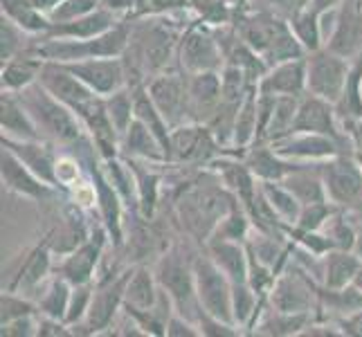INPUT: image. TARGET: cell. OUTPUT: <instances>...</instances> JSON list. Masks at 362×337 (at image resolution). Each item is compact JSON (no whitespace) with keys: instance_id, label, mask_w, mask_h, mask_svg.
I'll return each instance as SVG.
<instances>
[{"instance_id":"6da1fadb","label":"cell","mask_w":362,"mask_h":337,"mask_svg":"<svg viewBox=\"0 0 362 337\" xmlns=\"http://www.w3.org/2000/svg\"><path fill=\"white\" fill-rule=\"evenodd\" d=\"M192 20V9L176 11V14L131 18L129 45L122 54L129 72V85L146 83L160 72L178 68L180 36Z\"/></svg>"},{"instance_id":"7a4b0ae2","label":"cell","mask_w":362,"mask_h":337,"mask_svg":"<svg viewBox=\"0 0 362 337\" xmlns=\"http://www.w3.org/2000/svg\"><path fill=\"white\" fill-rule=\"evenodd\" d=\"M239 203L226 189V184L214 171L205 167V173L198 178H187L180 187V196L176 201V214L182 232L196 245H205L214 234L218 220Z\"/></svg>"},{"instance_id":"3957f363","label":"cell","mask_w":362,"mask_h":337,"mask_svg":"<svg viewBox=\"0 0 362 337\" xmlns=\"http://www.w3.org/2000/svg\"><path fill=\"white\" fill-rule=\"evenodd\" d=\"M234 25L241 39L266 59L268 68L281 61L306 57L302 43L293 34L288 16L270 5L234 11Z\"/></svg>"},{"instance_id":"277c9868","label":"cell","mask_w":362,"mask_h":337,"mask_svg":"<svg viewBox=\"0 0 362 337\" xmlns=\"http://www.w3.org/2000/svg\"><path fill=\"white\" fill-rule=\"evenodd\" d=\"M131 20H122L108 32L93 36V39H49V36H34L30 43V54H36L43 61H72L97 59V57H122L129 45Z\"/></svg>"},{"instance_id":"5b68a950","label":"cell","mask_w":362,"mask_h":337,"mask_svg":"<svg viewBox=\"0 0 362 337\" xmlns=\"http://www.w3.org/2000/svg\"><path fill=\"white\" fill-rule=\"evenodd\" d=\"M16 95L32 115L43 140L52 142L59 148H66L86 135V129L77 117V112L64 102H59L52 93H47L39 81Z\"/></svg>"},{"instance_id":"8992f818","label":"cell","mask_w":362,"mask_h":337,"mask_svg":"<svg viewBox=\"0 0 362 337\" xmlns=\"http://www.w3.org/2000/svg\"><path fill=\"white\" fill-rule=\"evenodd\" d=\"M156 277L160 288L165 290L176 313L189 317L198 324L201 317V302L196 292V277H194V256L187 254V249L180 243H171L165 252L156 259Z\"/></svg>"},{"instance_id":"52a82bcc","label":"cell","mask_w":362,"mask_h":337,"mask_svg":"<svg viewBox=\"0 0 362 337\" xmlns=\"http://www.w3.org/2000/svg\"><path fill=\"white\" fill-rule=\"evenodd\" d=\"M131 272H133V264L115 268L110 274L99 272V277L95 279V295H93L90 310L79 326L72 329L74 335H102L113 331L117 317L122 315Z\"/></svg>"},{"instance_id":"ba28073f","label":"cell","mask_w":362,"mask_h":337,"mask_svg":"<svg viewBox=\"0 0 362 337\" xmlns=\"http://www.w3.org/2000/svg\"><path fill=\"white\" fill-rule=\"evenodd\" d=\"M320 281L295 261H288L268 292V304L284 313H317Z\"/></svg>"},{"instance_id":"9c48e42d","label":"cell","mask_w":362,"mask_h":337,"mask_svg":"<svg viewBox=\"0 0 362 337\" xmlns=\"http://www.w3.org/2000/svg\"><path fill=\"white\" fill-rule=\"evenodd\" d=\"M223 146L209 131L207 124L187 122L180 126L171 129V144H169V167H194L205 169L211 160H216Z\"/></svg>"},{"instance_id":"30bf717a","label":"cell","mask_w":362,"mask_h":337,"mask_svg":"<svg viewBox=\"0 0 362 337\" xmlns=\"http://www.w3.org/2000/svg\"><path fill=\"white\" fill-rule=\"evenodd\" d=\"M226 66V52L214 28L201 20H192L185 28L178 45V68L187 74L221 70Z\"/></svg>"},{"instance_id":"8fae6325","label":"cell","mask_w":362,"mask_h":337,"mask_svg":"<svg viewBox=\"0 0 362 337\" xmlns=\"http://www.w3.org/2000/svg\"><path fill=\"white\" fill-rule=\"evenodd\" d=\"M327 198L340 209H362V169L354 153H340L320 162Z\"/></svg>"},{"instance_id":"7c38bea8","label":"cell","mask_w":362,"mask_h":337,"mask_svg":"<svg viewBox=\"0 0 362 337\" xmlns=\"http://www.w3.org/2000/svg\"><path fill=\"white\" fill-rule=\"evenodd\" d=\"M351 70V59H346L331 47H320L306 54V93L338 104L344 95V85Z\"/></svg>"},{"instance_id":"4fadbf2b","label":"cell","mask_w":362,"mask_h":337,"mask_svg":"<svg viewBox=\"0 0 362 337\" xmlns=\"http://www.w3.org/2000/svg\"><path fill=\"white\" fill-rule=\"evenodd\" d=\"M146 90L171 129L194 122L189 104V74L185 70L171 68L167 72L156 74L146 81Z\"/></svg>"},{"instance_id":"5bb4252c","label":"cell","mask_w":362,"mask_h":337,"mask_svg":"<svg viewBox=\"0 0 362 337\" xmlns=\"http://www.w3.org/2000/svg\"><path fill=\"white\" fill-rule=\"evenodd\" d=\"M194 277L198 302L205 313L221 317L226 321H234L232 315V279L223 272L203 249L194 254Z\"/></svg>"},{"instance_id":"9a60e30c","label":"cell","mask_w":362,"mask_h":337,"mask_svg":"<svg viewBox=\"0 0 362 337\" xmlns=\"http://www.w3.org/2000/svg\"><path fill=\"white\" fill-rule=\"evenodd\" d=\"M110 243V234L102 225V220L97 218V225H93L90 239L81 243L77 249H72L66 256H59L54 272L61 274L64 279H68L72 285L79 283H93L99 277V268L104 261V249Z\"/></svg>"},{"instance_id":"2e32d148","label":"cell","mask_w":362,"mask_h":337,"mask_svg":"<svg viewBox=\"0 0 362 337\" xmlns=\"http://www.w3.org/2000/svg\"><path fill=\"white\" fill-rule=\"evenodd\" d=\"M270 144L281 158L291 162H324L340 153H354L351 146L335 140V137L306 131H293Z\"/></svg>"},{"instance_id":"e0dca14e","label":"cell","mask_w":362,"mask_h":337,"mask_svg":"<svg viewBox=\"0 0 362 337\" xmlns=\"http://www.w3.org/2000/svg\"><path fill=\"white\" fill-rule=\"evenodd\" d=\"M293 131H306V133H322L335 137V140L344 142L346 146H351L356 151V144L342 126V119L338 115V108L329 99H322L317 95L306 93L299 99V108H297V117H295V126Z\"/></svg>"},{"instance_id":"ac0fdd59","label":"cell","mask_w":362,"mask_h":337,"mask_svg":"<svg viewBox=\"0 0 362 337\" xmlns=\"http://www.w3.org/2000/svg\"><path fill=\"white\" fill-rule=\"evenodd\" d=\"M0 178H3L5 189L34 203H49L52 198H59V194H64L57 187L41 180L5 146H0Z\"/></svg>"},{"instance_id":"d6986e66","label":"cell","mask_w":362,"mask_h":337,"mask_svg":"<svg viewBox=\"0 0 362 337\" xmlns=\"http://www.w3.org/2000/svg\"><path fill=\"white\" fill-rule=\"evenodd\" d=\"M39 83L47 93H52L59 102H64L66 106H70L74 112H79L88 106L90 102L99 97L97 93H93L88 85H86L77 74H74L66 64H59V61H45Z\"/></svg>"},{"instance_id":"ffe728a7","label":"cell","mask_w":362,"mask_h":337,"mask_svg":"<svg viewBox=\"0 0 362 337\" xmlns=\"http://www.w3.org/2000/svg\"><path fill=\"white\" fill-rule=\"evenodd\" d=\"M99 97H108L129 85V72L122 57H97L66 64Z\"/></svg>"},{"instance_id":"44dd1931","label":"cell","mask_w":362,"mask_h":337,"mask_svg":"<svg viewBox=\"0 0 362 337\" xmlns=\"http://www.w3.org/2000/svg\"><path fill=\"white\" fill-rule=\"evenodd\" d=\"M86 211L88 209L70 201V205H66L64 211H61V218L43 236V241L54 252V256H66L68 252L77 249L81 243L90 239L93 223L86 220Z\"/></svg>"},{"instance_id":"7402d4cb","label":"cell","mask_w":362,"mask_h":337,"mask_svg":"<svg viewBox=\"0 0 362 337\" xmlns=\"http://www.w3.org/2000/svg\"><path fill=\"white\" fill-rule=\"evenodd\" d=\"M0 146L9 148L25 167L32 169L41 180L59 189L57 182L59 146H54L47 140H9V137H0Z\"/></svg>"},{"instance_id":"603a6c76","label":"cell","mask_w":362,"mask_h":337,"mask_svg":"<svg viewBox=\"0 0 362 337\" xmlns=\"http://www.w3.org/2000/svg\"><path fill=\"white\" fill-rule=\"evenodd\" d=\"M54 266H57L54 252L47 247L45 241H41L23 259V266L16 272V277L11 279V283L7 285V290H16L34 299L43 285L49 281V277L54 274Z\"/></svg>"},{"instance_id":"cb8c5ba5","label":"cell","mask_w":362,"mask_h":337,"mask_svg":"<svg viewBox=\"0 0 362 337\" xmlns=\"http://www.w3.org/2000/svg\"><path fill=\"white\" fill-rule=\"evenodd\" d=\"M327 47L346 59H356L362 52V0H342Z\"/></svg>"},{"instance_id":"d4e9b609","label":"cell","mask_w":362,"mask_h":337,"mask_svg":"<svg viewBox=\"0 0 362 337\" xmlns=\"http://www.w3.org/2000/svg\"><path fill=\"white\" fill-rule=\"evenodd\" d=\"M259 93L274 97H304L306 95V57L281 61L268 68L259 81Z\"/></svg>"},{"instance_id":"484cf974","label":"cell","mask_w":362,"mask_h":337,"mask_svg":"<svg viewBox=\"0 0 362 337\" xmlns=\"http://www.w3.org/2000/svg\"><path fill=\"white\" fill-rule=\"evenodd\" d=\"M133 169L135 187H137V216L153 220L160 207L162 198V184H165V176L158 171V167L165 165H153V162H142V160H131L124 158Z\"/></svg>"},{"instance_id":"4316f807","label":"cell","mask_w":362,"mask_h":337,"mask_svg":"<svg viewBox=\"0 0 362 337\" xmlns=\"http://www.w3.org/2000/svg\"><path fill=\"white\" fill-rule=\"evenodd\" d=\"M223 102V81L221 70H207L189 74V104L192 119L207 124L214 110Z\"/></svg>"},{"instance_id":"83f0119b","label":"cell","mask_w":362,"mask_h":337,"mask_svg":"<svg viewBox=\"0 0 362 337\" xmlns=\"http://www.w3.org/2000/svg\"><path fill=\"white\" fill-rule=\"evenodd\" d=\"M119 155L142 162H153V165H169L167 151L162 142L156 137V133L142 124L140 119H133L129 131L119 140Z\"/></svg>"},{"instance_id":"f1b7e54d","label":"cell","mask_w":362,"mask_h":337,"mask_svg":"<svg viewBox=\"0 0 362 337\" xmlns=\"http://www.w3.org/2000/svg\"><path fill=\"white\" fill-rule=\"evenodd\" d=\"M0 137L9 140H43L32 115L16 93H0Z\"/></svg>"},{"instance_id":"f546056e","label":"cell","mask_w":362,"mask_h":337,"mask_svg":"<svg viewBox=\"0 0 362 337\" xmlns=\"http://www.w3.org/2000/svg\"><path fill=\"white\" fill-rule=\"evenodd\" d=\"M259 182H281L293 171L295 162L281 158L270 142H257L241 155Z\"/></svg>"},{"instance_id":"4dcf8cb0","label":"cell","mask_w":362,"mask_h":337,"mask_svg":"<svg viewBox=\"0 0 362 337\" xmlns=\"http://www.w3.org/2000/svg\"><path fill=\"white\" fill-rule=\"evenodd\" d=\"M317 313H284V310L272 308L270 304L259 315L257 324L250 331V335H264V337H299Z\"/></svg>"},{"instance_id":"1f68e13d","label":"cell","mask_w":362,"mask_h":337,"mask_svg":"<svg viewBox=\"0 0 362 337\" xmlns=\"http://www.w3.org/2000/svg\"><path fill=\"white\" fill-rule=\"evenodd\" d=\"M117 23H122L117 16L99 7L88 16L66 23H52L45 36H49V39H93V36H99L108 32L110 28H115Z\"/></svg>"},{"instance_id":"d6a6232c","label":"cell","mask_w":362,"mask_h":337,"mask_svg":"<svg viewBox=\"0 0 362 337\" xmlns=\"http://www.w3.org/2000/svg\"><path fill=\"white\" fill-rule=\"evenodd\" d=\"M257 131H259V88H250L247 95L236 112L234 122V133H232V144L226 153L232 155H243L250 146L257 142Z\"/></svg>"},{"instance_id":"836d02e7","label":"cell","mask_w":362,"mask_h":337,"mask_svg":"<svg viewBox=\"0 0 362 337\" xmlns=\"http://www.w3.org/2000/svg\"><path fill=\"white\" fill-rule=\"evenodd\" d=\"M203 249L214 264L228 274L232 283L247 281V247L239 241L209 239Z\"/></svg>"},{"instance_id":"e575fe53","label":"cell","mask_w":362,"mask_h":337,"mask_svg":"<svg viewBox=\"0 0 362 337\" xmlns=\"http://www.w3.org/2000/svg\"><path fill=\"white\" fill-rule=\"evenodd\" d=\"M302 205L329 201L327 189H324L320 162H295L293 171L281 180Z\"/></svg>"},{"instance_id":"d590c367","label":"cell","mask_w":362,"mask_h":337,"mask_svg":"<svg viewBox=\"0 0 362 337\" xmlns=\"http://www.w3.org/2000/svg\"><path fill=\"white\" fill-rule=\"evenodd\" d=\"M362 259L354 249L333 247L322 256V285L324 288H344L356 281Z\"/></svg>"},{"instance_id":"8d00e7d4","label":"cell","mask_w":362,"mask_h":337,"mask_svg":"<svg viewBox=\"0 0 362 337\" xmlns=\"http://www.w3.org/2000/svg\"><path fill=\"white\" fill-rule=\"evenodd\" d=\"M43 64H45L43 59L30 52L5 61L3 68H0V90L21 93L25 88H30L32 83L39 81Z\"/></svg>"},{"instance_id":"74e56055","label":"cell","mask_w":362,"mask_h":337,"mask_svg":"<svg viewBox=\"0 0 362 337\" xmlns=\"http://www.w3.org/2000/svg\"><path fill=\"white\" fill-rule=\"evenodd\" d=\"M162 295V288L158 283L156 270L151 266L135 264L131 279L127 285V297H124V306L140 308V310H151L156 308L158 299Z\"/></svg>"},{"instance_id":"f35d334b","label":"cell","mask_w":362,"mask_h":337,"mask_svg":"<svg viewBox=\"0 0 362 337\" xmlns=\"http://www.w3.org/2000/svg\"><path fill=\"white\" fill-rule=\"evenodd\" d=\"M362 308V290L356 283H349L344 288H320V308L317 313H327L331 319H342L358 313Z\"/></svg>"},{"instance_id":"ab89813d","label":"cell","mask_w":362,"mask_h":337,"mask_svg":"<svg viewBox=\"0 0 362 337\" xmlns=\"http://www.w3.org/2000/svg\"><path fill=\"white\" fill-rule=\"evenodd\" d=\"M70 295H72V283L54 272L52 277H49V281L39 290V295L34 297V302H36V308H39L41 315L66 321Z\"/></svg>"},{"instance_id":"60d3db41","label":"cell","mask_w":362,"mask_h":337,"mask_svg":"<svg viewBox=\"0 0 362 337\" xmlns=\"http://www.w3.org/2000/svg\"><path fill=\"white\" fill-rule=\"evenodd\" d=\"M288 20H291L293 34L297 36V41L302 43L306 54L327 45L324 43V32H322V14L315 11L313 7H304V9L293 11Z\"/></svg>"},{"instance_id":"b9f144b4","label":"cell","mask_w":362,"mask_h":337,"mask_svg":"<svg viewBox=\"0 0 362 337\" xmlns=\"http://www.w3.org/2000/svg\"><path fill=\"white\" fill-rule=\"evenodd\" d=\"M259 189L264 194L266 203L277 214L284 225H295L302 211V203L297 201L295 194L284 182H259Z\"/></svg>"},{"instance_id":"7bdbcfd3","label":"cell","mask_w":362,"mask_h":337,"mask_svg":"<svg viewBox=\"0 0 362 337\" xmlns=\"http://www.w3.org/2000/svg\"><path fill=\"white\" fill-rule=\"evenodd\" d=\"M255 225H252V218L245 211V207L241 203H236L226 216H223L216 225L214 234L209 236V239H223V241H239V243H245L250 239V234H252Z\"/></svg>"},{"instance_id":"ee69618b","label":"cell","mask_w":362,"mask_h":337,"mask_svg":"<svg viewBox=\"0 0 362 337\" xmlns=\"http://www.w3.org/2000/svg\"><path fill=\"white\" fill-rule=\"evenodd\" d=\"M104 104H106L110 122H113L115 131L122 137L124 133L129 131V126L135 119V93H133V85H124V88L115 90L113 95L104 97Z\"/></svg>"},{"instance_id":"f6af8a7d","label":"cell","mask_w":362,"mask_h":337,"mask_svg":"<svg viewBox=\"0 0 362 337\" xmlns=\"http://www.w3.org/2000/svg\"><path fill=\"white\" fill-rule=\"evenodd\" d=\"M322 232L329 236L333 247L338 249H354L358 239V223L356 214L349 209H335V214L327 220Z\"/></svg>"},{"instance_id":"bcb514c9","label":"cell","mask_w":362,"mask_h":337,"mask_svg":"<svg viewBox=\"0 0 362 337\" xmlns=\"http://www.w3.org/2000/svg\"><path fill=\"white\" fill-rule=\"evenodd\" d=\"M299 99H302V97H277L270 124L266 129L264 142H274V140H279V137L293 133L297 108H299Z\"/></svg>"},{"instance_id":"7dc6e473","label":"cell","mask_w":362,"mask_h":337,"mask_svg":"<svg viewBox=\"0 0 362 337\" xmlns=\"http://www.w3.org/2000/svg\"><path fill=\"white\" fill-rule=\"evenodd\" d=\"M32 39L34 36L25 32L21 25H16L5 14L0 16V64L28 52Z\"/></svg>"},{"instance_id":"c3c4849f","label":"cell","mask_w":362,"mask_h":337,"mask_svg":"<svg viewBox=\"0 0 362 337\" xmlns=\"http://www.w3.org/2000/svg\"><path fill=\"white\" fill-rule=\"evenodd\" d=\"M189 9L196 20L221 28L234 20V7L230 0H189Z\"/></svg>"},{"instance_id":"681fc988","label":"cell","mask_w":362,"mask_h":337,"mask_svg":"<svg viewBox=\"0 0 362 337\" xmlns=\"http://www.w3.org/2000/svg\"><path fill=\"white\" fill-rule=\"evenodd\" d=\"M34 313H39V308H36V302L32 297L16 290H3V297H0V324Z\"/></svg>"},{"instance_id":"f907efd6","label":"cell","mask_w":362,"mask_h":337,"mask_svg":"<svg viewBox=\"0 0 362 337\" xmlns=\"http://www.w3.org/2000/svg\"><path fill=\"white\" fill-rule=\"evenodd\" d=\"M93 295H95V281L72 285L70 306H68V315H66V321L72 329H77L79 324L86 319V315H88L90 304H93Z\"/></svg>"},{"instance_id":"816d5d0a","label":"cell","mask_w":362,"mask_h":337,"mask_svg":"<svg viewBox=\"0 0 362 337\" xmlns=\"http://www.w3.org/2000/svg\"><path fill=\"white\" fill-rule=\"evenodd\" d=\"M335 207L331 201H320V203H310V205H302V211H299V218L295 223V227L299 230H322L327 220L335 214Z\"/></svg>"},{"instance_id":"f5cc1de1","label":"cell","mask_w":362,"mask_h":337,"mask_svg":"<svg viewBox=\"0 0 362 337\" xmlns=\"http://www.w3.org/2000/svg\"><path fill=\"white\" fill-rule=\"evenodd\" d=\"M99 3H102V0H64V3H59L47 16L52 23L74 20V18L93 14L95 9H99Z\"/></svg>"},{"instance_id":"db71d44e","label":"cell","mask_w":362,"mask_h":337,"mask_svg":"<svg viewBox=\"0 0 362 337\" xmlns=\"http://www.w3.org/2000/svg\"><path fill=\"white\" fill-rule=\"evenodd\" d=\"M198 326H201L203 335H209V337H236V335L245 333L241 326H236L234 321H226V319H221V317H214V315L205 313V310H201Z\"/></svg>"},{"instance_id":"11a10c76","label":"cell","mask_w":362,"mask_h":337,"mask_svg":"<svg viewBox=\"0 0 362 337\" xmlns=\"http://www.w3.org/2000/svg\"><path fill=\"white\" fill-rule=\"evenodd\" d=\"M189 9V0H140L137 16H162ZM135 16V18H137Z\"/></svg>"},{"instance_id":"9f6ffc18","label":"cell","mask_w":362,"mask_h":337,"mask_svg":"<svg viewBox=\"0 0 362 337\" xmlns=\"http://www.w3.org/2000/svg\"><path fill=\"white\" fill-rule=\"evenodd\" d=\"M36 329H39V313L0 324V335L3 337H36Z\"/></svg>"},{"instance_id":"6f0895ef","label":"cell","mask_w":362,"mask_h":337,"mask_svg":"<svg viewBox=\"0 0 362 337\" xmlns=\"http://www.w3.org/2000/svg\"><path fill=\"white\" fill-rule=\"evenodd\" d=\"M167 335L169 337H201V326L189 317H185L180 313H173L167 321Z\"/></svg>"},{"instance_id":"680465c9","label":"cell","mask_w":362,"mask_h":337,"mask_svg":"<svg viewBox=\"0 0 362 337\" xmlns=\"http://www.w3.org/2000/svg\"><path fill=\"white\" fill-rule=\"evenodd\" d=\"M70 335H74V331L68 321L39 313V329H36V337H70Z\"/></svg>"},{"instance_id":"91938a15","label":"cell","mask_w":362,"mask_h":337,"mask_svg":"<svg viewBox=\"0 0 362 337\" xmlns=\"http://www.w3.org/2000/svg\"><path fill=\"white\" fill-rule=\"evenodd\" d=\"M338 324H340V329H342L344 335L362 337V308L358 310V313H354V315L338 319Z\"/></svg>"},{"instance_id":"94428289","label":"cell","mask_w":362,"mask_h":337,"mask_svg":"<svg viewBox=\"0 0 362 337\" xmlns=\"http://www.w3.org/2000/svg\"><path fill=\"white\" fill-rule=\"evenodd\" d=\"M340 5H342V0H310L308 7H313L315 11L324 14V11H329V9H338Z\"/></svg>"},{"instance_id":"6125c7cd","label":"cell","mask_w":362,"mask_h":337,"mask_svg":"<svg viewBox=\"0 0 362 337\" xmlns=\"http://www.w3.org/2000/svg\"><path fill=\"white\" fill-rule=\"evenodd\" d=\"M59 3H64V0H32V5H36L41 11H45V14H49Z\"/></svg>"},{"instance_id":"be15d7a7","label":"cell","mask_w":362,"mask_h":337,"mask_svg":"<svg viewBox=\"0 0 362 337\" xmlns=\"http://www.w3.org/2000/svg\"><path fill=\"white\" fill-rule=\"evenodd\" d=\"M354 283L362 290V266H360V270H358V274H356V281H354Z\"/></svg>"},{"instance_id":"e7e4bbea","label":"cell","mask_w":362,"mask_h":337,"mask_svg":"<svg viewBox=\"0 0 362 337\" xmlns=\"http://www.w3.org/2000/svg\"><path fill=\"white\" fill-rule=\"evenodd\" d=\"M354 155H356L358 165H360V169H362V148H356V151H354Z\"/></svg>"}]
</instances>
